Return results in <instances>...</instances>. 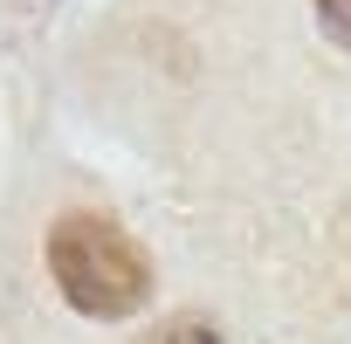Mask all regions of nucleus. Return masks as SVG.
Returning a JSON list of instances; mask_svg holds the SVG:
<instances>
[{"mask_svg":"<svg viewBox=\"0 0 351 344\" xmlns=\"http://www.w3.org/2000/svg\"><path fill=\"white\" fill-rule=\"evenodd\" d=\"M49 275L83 317H131L152 296V255L131 241L124 221L76 207L49 228Z\"/></svg>","mask_w":351,"mask_h":344,"instance_id":"obj_1","label":"nucleus"},{"mask_svg":"<svg viewBox=\"0 0 351 344\" xmlns=\"http://www.w3.org/2000/svg\"><path fill=\"white\" fill-rule=\"evenodd\" d=\"M145 344H228V337H221V323H207V317H172V323L152 330Z\"/></svg>","mask_w":351,"mask_h":344,"instance_id":"obj_2","label":"nucleus"},{"mask_svg":"<svg viewBox=\"0 0 351 344\" xmlns=\"http://www.w3.org/2000/svg\"><path fill=\"white\" fill-rule=\"evenodd\" d=\"M317 28H324L337 49H351V0H317Z\"/></svg>","mask_w":351,"mask_h":344,"instance_id":"obj_3","label":"nucleus"}]
</instances>
